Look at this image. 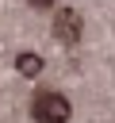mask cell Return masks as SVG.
I'll return each mask as SVG.
<instances>
[{
    "mask_svg": "<svg viewBox=\"0 0 115 123\" xmlns=\"http://www.w3.org/2000/svg\"><path fill=\"white\" fill-rule=\"evenodd\" d=\"M80 15H77V8H58V15H54V38L58 42H65V46H77L80 42Z\"/></svg>",
    "mask_w": 115,
    "mask_h": 123,
    "instance_id": "7a4b0ae2",
    "label": "cell"
},
{
    "mask_svg": "<svg viewBox=\"0 0 115 123\" xmlns=\"http://www.w3.org/2000/svg\"><path fill=\"white\" fill-rule=\"evenodd\" d=\"M15 69H19L23 77H38V73H42V58H38V54H19V58H15Z\"/></svg>",
    "mask_w": 115,
    "mask_h": 123,
    "instance_id": "3957f363",
    "label": "cell"
},
{
    "mask_svg": "<svg viewBox=\"0 0 115 123\" xmlns=\"http://www.w3.org/2000/svg\"><path fill=\"white\" fill-rule=\"evenodd\" d=\"M31 115H34L38 123H69L73 108H69V100H65L61 92H38L34 104H31Z\"/></svg>",
    "mask_w": 115,
    "mask_h": 123,
    "instance_id": "6da1fadb",
    "label": "cell"
}]
</instances>
